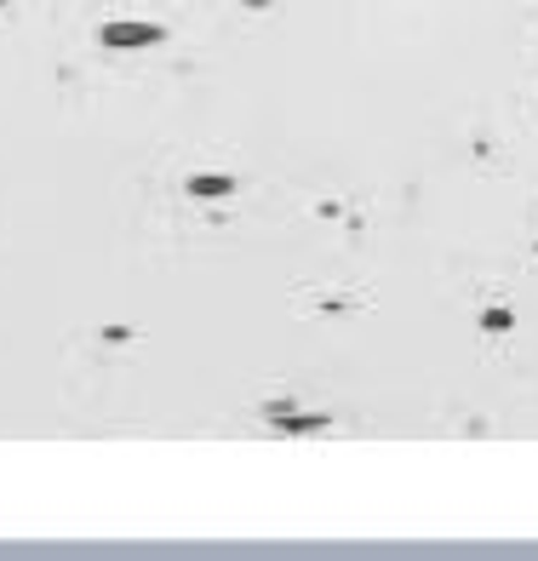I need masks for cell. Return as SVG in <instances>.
<instances>
[]
</instances>
